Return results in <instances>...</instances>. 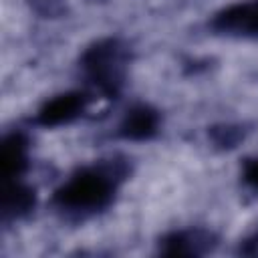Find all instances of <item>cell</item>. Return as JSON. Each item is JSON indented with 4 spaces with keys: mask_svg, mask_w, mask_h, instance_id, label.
Masks as SVG:
<instances>
[{
    "mask_svg": "<svg viewBox=\"0 0 258 258\" xmlns=\"http://www.w3.org/2000/svg\"><path fill=\"white\" fill-rule=\"evenodd\" d=\"M125 173L119 161L83 169L71 177L54 196V204L69 212H97L109 206L115 185Z\"/></svg>",
    "mask_w": 258,
    "mask_h": 258,
    "instance_id": "obj_1",
    "label": "cell"
},
{
    "mask_svg": "<svg viewBox=\"0 0 258 258\" xmlns=\"http://www.w3.org/2000/svg\"><path fill=\"white\" fill-rule=\"evenodd\" d=\"M125 48L119 40L107 38L93 44L83 54V69L91 81L107 95H115L123 83Z\"/></svg>",
    "mask_w": 258,
    "mask_h": 258,
    "instance_id": "obj_2",
    "label": "cell"
},
{
    "mask_svg": "<svg viewBox=\"0 0 258 258\" xmlns=\"http://www.w3.org/2000/svg\"><path fill=\"white\" fill-rule=\"evenodd\" d=\"M212 26L218 32L258 38V0L234 4L222 10L212 20Z\"/></svg>",
    "mask_w": 258,
    "mask_h": 258,
    "instance_id": "obj_3",
    "label": "cell"
},
{
    "mask_svg": "<svg viewBox=\"0 0 258 258\" xmlns=\"http://www.w3.org/2000/svg\"><path fill=\"white\" fill-rule=\"evenodd\" d=\"M85 95L81 93H67L60 97H54L52 101H48L40 113H38V123L44 127H54V125H62L73 121L75 117H79L85 109Z\"/></svg>",
    "mask_w": 258,
    "mask_h": 258,
    "instance_id": "obj_4",
    "label": "cell"
},
{
    "mask_svg": "<svg viewBox=\"0 0 258 258\" xmlns=\"http://www.w3.org/2000/svg\"><path fill=\"white\" fill-rule=\"evenodd\" d=\"M157 127H159V115L153 109L139 105V107H133L131 111H127L125 119L121 121L119 133L125 139L143 141V139L153 137L157 133Z\"/></svg>",
    "mask_w": 258,
    "mask_h": 258,
    "instance_id": "obj_5",
    "label": "cell"
},
{
    "mask_svg": "<svg viewBox=\"0 0 258 258\" xmlns=\"http://www.w3.org/2000/svg\"><path fill=\"white\" fill-rule=\"evenodd\" d=\"M210 248V236L204 232H177L167 236L161 242V252L175 256V254H200Z\"/></svg>",
    "mask_w": 258,
    "mask_h": 258,
    "instance_id": "obj_6",
    "label": "cell"
},
{
    "mask_svg": "<svg viewBox=\"0 0 258 258\" xmlns=\"http://www.w3.org/2000/svg\"><path fill=\"white\" fill-rule=\"evenodd\" d=\"M24 141L20 139V135H12L10 139L4 141L2 147V165L6 175H18L20 169L26 163V155H24Z\"/></svg>",
    "mask_w": 258,
    "mask_h": 258,
    "instance_id": "obj_7",
    "label": "cell"
},
{
    "mask_svg": "<svg viewBox=\"0 0 258 258\" xmlns=\"http://www.w3.org/2000/svg\"><path fill=\"white\" fill-rule=\"evenodd\" d=\"M34 204L32 191L20 183H12L6 191H4V214H22L26 210H30Z\"/></svg>",
    "mask_w": 258,
    "mask_h": 258,
    "instance_id": "obj_8",
    "label": "cell"
},
{
    "mask_svg": "<svg viewBox=\"0 0 258 258\" xmlns=\"http://www.w3.org/2000/svg\"><path fill=\"white\" fill-rule=\"evenodd\" d=\"M212 137L218 145H224V147H232L234 143L240 141L242 137V131L238 127H220V129H214L212 131Z\"/></svg>",
    "mask_w": 258,
    "mask_h": 258,
    "instance_id": "obj_9",
    "label": "cell"
},
{
    "mask_svg": "<svg viewBox=\"0 0 258 258\" xmlns=\"http://www.w3.org/2000/svg\"><path fill=\"white\" fill-rule=\"evenodd\" d=\"M246 181L258 187V161L248 163V167H246Z\"/></svg>",
    "mask_w": 258,
    "mask_h": 258,
    "instance_id": "obj_10",
    "label": "cell"
}]
</instances>
